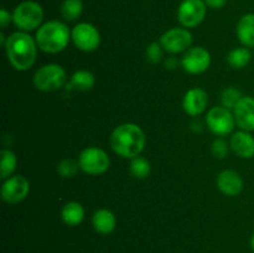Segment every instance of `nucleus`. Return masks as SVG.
<instances>
[{
    "instance_id": "f257e3e1",
    "label": "nucleus",
    "mask_w": 254,
    "mask_h": 253,
    "mask_svg": "<svg viewBox=\"0 0 254 253\" xmlns=\"http://www.w3.org/2000/svg\"><path fill=\"white\" fill-rule=\"evenodd\" d=\"M4 47L10 64L17 71H27L36 62L39 46L36 40L27 32H12Z\"/></svg>"
},
{
    "instance_id": "f03ea898",
    "label": "nucleus",
    "mask_w": 254,
    "mask_h": 253,
    "mask_svg": "<svg viewBox=\"0 0 254 253\" xmlns=\"http://www.w3.org/2000/svg\"><path fill=\"white\" fill-rule=\"evenodd\" d=\"M111 146L117 155L133 159L140 155L145 146V134L134 123H123L116 126L111 134Z\"/></svg>"
},
{
    "instance_id": "7ed1b4c3",
    "label": "nucleus",
    "mask_w": 254,
    "mask_h": 253,
    "mask_svg": "<svg viewBox=\"0 0 254 253\" xmlns=\"http://www.w3.org/2000/svg\"><path fill=\"white\" fill-rule=\"evenodd\" d=\"M35 40L41 51L46 54H59L68 46L71 31L64 22L50 20L37 29Z\"/></svg>"
},
{
    "instance_id": "20e7f679",
    "label": "nucleus",
    "mask_w": 254,
    "mask_h": 253,
    "mask_svg": "<svg viewBox=\"0 0 254 253\" xmlns=\"http://www.w3.org/2000/svg\"><path fill=\"white\" fill-rule=\"evenodd\" d=\"M12 22L20 31H34L44 24V9L35 0H24L15 6Z\"/></svg>"
},
{
    "instance_id": "39448f33",
    "label": "nucleus",
    "mask_w": 254,
    "mask_h": 253,
    "mask_svg": "<svg viewBox=\"0 0 254 253\" xmlns=\"http://www.w3.org/2000/svg\"><path fill=\"white\" fill-rule=\"evenodd\" d=\"M66 71L57 63L45 64L34 74L35 87L42 92L59 91L66 84Z\"/></svg>"
},
{
    "instance_id": "423d86ee",
    "label": "nucleus",
    "mask_w": 254,
    "mask_h": 253,
    "mask_svg": "<svg viewBox=\"0 0 254 253\" xmlns=\"http://www.w3.org/2000/svg\"><path fill=\"white\" fill-rule=\"evenodd\" d=\"M78 163L83 173L97 176L107 173L111 165V159L103 149L97 148V146H88L79 154Z\"/></svg>"
},
{
    "instance_id": "0eeeda50",
    "label": "nucleus",
    "mask_w": 254,
    "mask_h": 253,
    "mask_svg": "<svg viewBox=\"0 0 254 253\" xmlns=\"http://www.w3.org/2000/svg\"><path fill=\"white\" fill-rule=\"evenodd\" d=\"M206 126L217 136H226L235 129L236 119L232 112L225 107H213L206 114Z\"/></svg>"
},
{
    "instance_id": "6e6552de",
    "label": "nucleus",
    "mask_w": 254,
    "mask_h": 253,
    "mask_svg": "<svg viewBox=\"0 0 254 253\" xmlns=\"http://www.w3.org/2000/svg\"><path fill=\"white\" fill-rule=\"evenodd\" d=\"M207 12L205 0H183L178 7V20L185 29L196 27L203 21Z\"/></svg>"
},
{
    "instance_id": "1a4fd4ad",
    "label": "nucleus",
    "mask_w": 254,
    "mask_h": 253,
    "mask_svg": "<svg viewBox=\"0 0 254 253\" xmlns=\"http://www.w3.org/2000/svg\"><path fill=\"white\" fill-rule=\"evenodd\" d=\"M71 40L74 46L84 52L96 51L101 45V34L94 25L79 22L72 29Z\"/></svg>"
},
{
    "instance_id": "9d476101",
    "label": "nucleus",
    "mask_w": 254,
    "mask_h": 253,
    "mask_svg": "<svg viewBox=\"0 0 254 253\" xmlns=\"http://www.w3.org/2000/svg\"><path fill=\"white\" fill-rule=\"evenodd\" d=\"M160 44L169 54H180V52L188 51L191 47L192 35L185 27H174L161 35Z\"/></svg>"
},
{
    "instance_id": "9b49d317",
    "label": "nucleus",
    "mask_w": 254,
    "mask_h": 253,
    "mask_svg": "<svg viewBox=\"0 0 254 253\" xmlns=\"http://www.w3.org/2000/svg\"><path fill=\"white\" fill-rule=\"evenodd\" d=\"M211 64V54L202 46L190 47L181 59V66L188 73L200 74L207 71Z\"/></svg>"
},
{
    "instance_id": "f8f14e48",
    "label": "nucleus",
    "mask_w": 254,
    "mask_h": 253,
    "mask_svg": "<svg viewBox=\"0 0 254 253\" xmlns=\"http://www.w3.org/2000/svg\"><path fill=\"white\" fill-rule=\"evenodd\" d=\"M30 191V183L25 176L12 175L5 179L1 186V197L6 203L14 205V203L21 202L25 200Z\"/></svg>"
},
{
    "instance_id": "ddd939ff",
    "label": "nucleus",
    "mask_w": 254,
    "mask_h": 253,
    "mask_svg": "<svg viewBox=\"0 0 254 253\" xmlns=\"http://www.w3.org/2000/svg\"><path fill=\"white\" fill-rule=\"evenodd\" d=\"M236 124L241 130L253 131L254 130V98L253 97H243L237 106L233 109Z\"/></svg>"
},
{
    "instance_id": "4468645a",
    "label": "nucleus",
    "mask_w": 254,
    "mask_h": 253,
    "mask_svg": "<svg viewBox=\"0 0 254 253\" xmlns=\"http://www.w3.org/2000/svg\"><path fill=\"white\" fill-rule=\"evenodd\" d=\"M216 185L218 190L226 196H238L245 188L242 176L235 170H225L218 174Z\"/></svg>"
},
{
    "instance_id": "2eb2a0df",
    "label": "nucleus",
    "mask_w": 254,
    "mask_h": 253,
    "mask_svg": "<svg viewBox=\"0 0 254 253\" xmlns=\"http://www.w3.org/2000/svg\"><path fill=\"white\" fill-rule=\"evenodd\" d=\"M208 96L202 88H191L184 96V111L191 117H197L203 113L207 107Z\"/></svg>"
},
{
    "instance_id": "dca6fc26",
    "label": "nucleus",
    "mask_w": 254,
    "mask_h": 253,
    "mask_svg": "<svg viewBox=\"0 0 254 253\" xmlns=\"http://www.w3.org/2000/svg\"><path fill=\"white\" fill-rule=\"evenodd\" d=\"M230 146L233 153L242 159H252L254 156V136L251 131L238 130L232 134Z\"/></svg>"
},
{
    "instance_id": "f3484780",
    "label": "nucleus",
    "mask_w": 254,
    "mask_h": 253,
    "mask_svg": "<svg viewBox=\"0 0 254 253\" xmlns=\"http://www.w3.org/2000/svg\"><path fill=\"white\" fill-rule=\"evenodd\" d=\"M236 34L242 46L254 47V12H247L240 17Z\"/></svg>"
},
{
    "instance_id": "a211bd4d",
    "label": "nucleus",
    "mask_w": 254,
    "mask_h": 253,
    "mask_svg": "<svg viewBox=\"0 0 254 253\" xmlns=\"http://www.w3.org/2000/svg\"><path fill=\"white\" fill-rule=\"evenodd\" d=\"M92 225L96 232L101 235H109L116 230L117 217L108 208H99L92 216Z\"/></svg>"
},
{
    "instance_id": "6ab92c4d",
    "label": "nucleus",
    "mask_w": 254,
    "mask_h": 253,
    "mask_svg": "<svg viewBox=\"0 0 254 253\" xmlns=\"http://www.w3.org/2000/svg\"><path fill=\"white\" fill-rule=\"evenodd\" d=\"M94 84H96L94 74L86 69H79L72 74L69 82L66 84V89L67 91L86 92L93 88Z\"/></svg>"
},
{
    "instance_id": "aec40b11",
    "label": "nucleus",
    "mask_w": 254,
    "mask_h": 253,
    "mask_svg": "<svg viewBox=\"0 0 254 253\" xmlns=\"http://www.w3.org/2000/svg\"><path fill=\"white\" fill-rule=\"evenodd\" d=\"M61 218L67 226H78L84 220V208L83 206L76 201H69L64 203L61 210Z\"/></svg>"
},
{
    "instance_id": "412c9836",
    "label": "nucleus",
    "mask_w": 254,
    "mask_h": 253,
    "mask_svg": "<svg viewBox=\"0 0 254 253\" xmlns=\"http://www.w3.org/2000/svg\"><path fill=\"white\" fill-rule=\"evenodd\" d=\"M251 59H252V54H251L250 49L245 46L236 47L227 55L228 64L235 69H241L247 66Z\"/></svg>"
},
{
    "instance_id": "4be33fe9",
    "label": "nucleus",
    "mask_w": 254,
    "mask_h": 253,
    "mask_svg": "<svg viewBox=\"0 0 254 253\" xmlns=\"http://www.w3.org/2000/svg\"><path fill=\"white\" fill-rule=\"evenodd\" d=\"M0 159H1L0 175H1V179L5 180V179L12 176V173H14L17 165V158L10 149H1V151H0Z\"/></svg>"
},
{
    "instance_id": "5701e85b",
    "label": "nucleus",
    "mask_w": 254,
    "mask_h": 253,
    "mask_svg": "<svg viewBox=\"0 0 254 253\" xmlns=\"http://www.w3.org/2000/svg\"><path fill=\"white\" fill-rule=\"evenodd\" d=\"M83 12L82 0H64L61 4V15L66 21H74Z\"/></svg>"
},
{
    "instance_id": "b1692460",
    "label": "nucleus",
    "mask_w": 254,
    "mask_h": 253,
    "mask_svg": "<svg viewBox=\"0 0 254 253\" xmlns=\"http://www.w3.org/2000/svg\"><path fill=\"white\" fill-rule=\"evenodd\" d=\"M129 173L135 179H146L151 173V165L143 156H135L129 164Z\"/></svg>"
},
{
    "instance_id": "393cba45",
    "label": "nucleus",
    "mask_w": 254,
    "mask_h": 253,
    "mask_svg": "<svg viewBox=\"0 0 254 253\" xmlns=\"http://www.w3.org/2000/svg\"><path fill=\"white\" fill-rule=\"evenodd\" d=\"M242 98V92L240 89L236 87H227L226 89H223L222 94H221V103H222V107L231 111V109H235V107Z\"/></svg>"
},
{
    "instance_id": "a878e982",
    "label": "nucleus",
    "mask_w": 254,
    "mask_h": 253,
    "mask_svg": "<svg viewBox=\"0 0 254 253\" xmlns=\"http://www.w3.org/2000/svg\"><path fill=\"white\" fill-rule=\"evenodd\" d=\"M79 163L78 160H73V159H64L60 161L57 165V173L62 178H73L79 170Z\"/></svg>"
},
{
    "instance_id": "bb28decb",
    "label": "nucleus",
    "mask_w": 254,
    "mask_h": 253,
    "mask_svg": "<svg viewBox=\"0 0 254 253\" xmlns=\"http://www.w3.org/2000/svg\"><path fill=\"white\" fill-rule=\"evenodd\" d=\"M164 51L160 42H151L145 50V57L150 63H159L164 57Z\"/></svg>"
},
{
    "instance_id": "cd10ccee",
    "label": "nucleus",
    "mask_w": 254,
    "mask_h": 253,
    "mask_svg": "<svg viewBox=\"0 0 254 253\" xmlns=\"http://www.w3.org/2000/svg\"><path fill=\"white\" fill-rule=\"evenodd\" d=\"M231 146L228 145L227 141L222 138H217L213 140L212 145H211V153L215 158L217 159H225L228 155Z\"/></svg>"
},
{
    "instance_id": "c85d7f7f",
    "label": "nucleus",
    "mask_w": 254,
    "mask_h": 253,
    "mask_svg": "<svg viewBox=\"0 0 254 253\" xmlns=\"http://www.w3.org/2000/svg\"><path fill=\"white\" fill-rule=\"evenodd\" d=\"M10 22H12V14H10L5 7H1L0 9V25H1V29L9 26Z\"/></svg>"
},
{
    "instance_id": "c756f323",
    "label": "nucleus",
    "mask_w": 254,
    "mask_h": 253,
    "mask_svg": "<svg viewBox=\"0 0 254 253\" xmlns=\"http://www.w3.org/2000/svg\"><path fill=\"white\" fill-rule=\"evenodd\" d=\"M227 1L228 0H205L207 7H210V9H213V10L222 9L223 6H226Z\"/></svg>"
},
{
    "instance_id": "7c9ffc66",
    "label": "nucleus",
    "mask_w": 254,
    "mask_h": 253,
    "mask_svg": "<svg viewBox=\"0 0 254 253\" xmlns=\"http://www.w3.org/2000/svg\"><path fill=\"white\" fill-rule=\"evenodd\" d=\"M179 66V61L175 57H169L165 61V67L168 69H175Z\"/></svg>"
},
{
    "instance_id": "2f4dec72",
    "label": "nucleus",
    "mask_w": 254,
    "mask_h": 253,
    "mask_svg": "<svg viewBox=\"0 0 254 253\" xmlns=\"http://www.w3.org/2000/svg\"><path fill=\"white\" fill-rule=\"evenodd\" d=\"M191 126H192V129L195 131H202L203 130V123L200 121V119H195V121H192V123H191Z\"/></svg>"
},
{
    "instance_id": "473e14b6",
    "label": "nucleus",
    "mask_w": 254,
    "mask_h": 253,
    "mask_svg": "<svg viewBox=\"0 0 254 253\" xmlns=\"http://www.w3.org/2000/svg\"><path fill=\"white\" fill-rule=\"evenodd\" d=\"M251 247H252V250L254 252V233L252 235V237H251Z\"/></svg>"
}]
</instances>
